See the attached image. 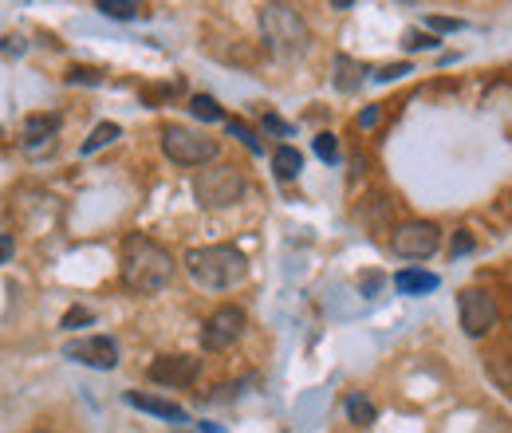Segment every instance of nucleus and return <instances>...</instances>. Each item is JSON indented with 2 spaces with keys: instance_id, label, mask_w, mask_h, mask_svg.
<instances>
[{
  "instance_id": "f257e3e1",
  "label": "nucleus",
  "mask_w": 512,
  "mask_h": 433,
  "mask_svg": "<svg viewBox=\"0 0 512 433\" xmlns=\"http://www.w3.org/2000/svg\"><path fill=\"white\" fill-rule=\"evenodd\" d=\"M178 272V260L166 245H158L154 237L146 233H127L123 241V264H119V276H123V288L134 296H158Z\"/></svg>"
},
{
  "instance_id": "f03ea898",
  "label": "nucleus",
  "mask_w": 512,
  "mask_h": 433,
  "mask_svg": "<svg viewBox=\"0 0 512 433\" xmlns=\"http://www.w3.org/2000/svg\"><path fill=\"white\" fill-rule=\"evenodd\" d=\"M186 272L197 288L229 292L249 276V256L237 245H205L186 252Z\"/></svg>"
},
{
  "instance_id": "7ed1b4c3",
  "label": "nucleus",
  "mask_w": 512,
  "mask_h": 433,
  "mask_svg": "<svg viewBox=\"0 0 512 433\" xmlns=\"http://www.w3.org/2000/svg\"><path fill=\"white\" fill-rule=\"evenodd\" d=\"M260 40L276 60H300L312 48V28L292 4H264L260 8Z\"/></svg>"
},
{
  "instance_id": "20e7f679",
  "label": "nucleus",
  "mask_w": 512,
  "mask_h": 433,
  "mask_svg": "<svg viewBox=\"0 0 512 433\" xmlns=\"http://www.w3.org/2000/svg\"><path fill=\"white\" fill-rule=\"evenodd\" d=\"M245 193H249L245 174H241L237 166H229V162L209 166V170H201V174L193 178V197H197L201 209H229V205H237Z\"/></svg>"
},
{
  "instance_id": "39448f33",
  "label": "nucleus",
  "mask_w": 512,
  "mask_h": 433,
  "mask_svg": "<svg viewBox=\"0 0 512 433\" xmlns=\"http://www.w3.org/2000/svg\"><path fill=\"white\" fill-rule=\"evenodd\" d=\"M217 150H221L217 138L193 130V126H162V154L170 162H178V166H209L217 158Z\"/></svg>"
},
{
  "instance_id": "423d86ee",
  "label": "nucleus",
  "mask_w": 512,
  "mask_h": 433,
  "mask_svg": "<svg viewBox=\"0 0 512 433\" xmlns=\"http://www.w3.org/2000/svg\"><path fill=\"white\" fill-rule=\"evenodd\" d=\"M442 248V229L434 221H402L390 233V252L402 260H430Z\"/></svg>"
},
{
  "instance_id": "0eeeda50",
  "label": "nucleus",
  "mask_w": 512,
  "mask_h": 433,
  "mask_svg": "<svg viewBox=\"0 0 512 433\" xmlns=\"http://www.w3.org/2000/svg\"><path fill=\"white\" fill-rule=\"evenodd\" d=\"M457 315H461V331H465L469 339H481V335H489V331L497 327L501 308H497V296H493V292H485V288H465V292L457 296Z\"/></svg>"
},
{
  "instance_id": "6e6552de",
  "label": "nucleus",
  "mask_w": 512,
  "mask_h": 433,
  "mask_svg": "<svg viewBox=\"0 0 512 433\" xmlns=\"http://www.w3.org/2000/svg\"><path fill=\"white\" fill-rule=\"evenodd\" d=\"M245 327H249V315L241 308H233V304H225V308H217L205 319V327H201V347H205V351H229L233 343H241Z\"/></svg>"
},
{
  "instance_id": "1a4fd4ad",
  "label": "nucleus",
  "mask_w": 512,
  "mask_h": 433,
  "mask_svg": "<svg viewBox=\"0 0 512 433\" xmlns=\"http://www.w3.org/2000/svg\"><path fill=\"white\" fill-rule=\"evenodd\" d=\"M64 359L83 363L91 371H115L119 367V343L111 335H83V339H71L67 343Z\"/></svg>"
},
{
  "instance_id": "9d476101",
  "label": "nucleus",
  "mask_w": 512,
  "mask_h": 433,
  "mask_svg": "<svg viewBox=\"0 0 512 433\" xmlns=\"http://www.w3.org/2000/svg\"><path fill=\"white\" fill-rule=\"evenodd\" d=\"M197 374H201V359L197 355H158L146 367V378L158 382V386H190Z\"/></svg>"
},
{
  "instance_id": "9b49d317",
  "label": "nucleus",
  "mask_w": 512,
  "mask_h": 433,
  "mask_svg": "<svg viewBox=\"0 0 512 433\" xmlns=\"http://www.w3.org/2000/svg\"><path fill=\"white\" fill-rule=\"evenodd\" d=\"M56 134H60V115H28L24 119V130H20V146L28 154H44L56 146Z\"/></svg>"
},
{
  "instance_id": "f8f14e48",
  "label": "nucleus",
  "mask_w": 512,
  "mask_h": 433,
  "mask_svg": "<svg viewBox=\"0 0 512 433\" xmlns=\"http://www.w3.org/2000/svg\"><path fill=\"white\" fill-rule=\"evenodd\" d=\"M127 406L134 410H142V414H154V418H162V422H190V414L178 406V402H170V398H158V394H142V390H127Z\"/></svg>"
},
{
  "instance_id": "ddd939ff",
  "label": "nucleus",
  "mask_w": 512,
  "mask_h": 433,
  "mask_svg": "<svg viewBox=\"0 0 512 433\" xmlns=\"http://www.w3.org/2000/svg\"><path fill=\"white\" fill-rule=\"evenodd\" d=\"M331 83H335V91H343V95H355L363 83H367V67L355 60V56H335L331 63Z\"/></svg>"
},
{
  "instance_id": "4468645a",
  "label": "nucleus",
  "mask_w": 512,
  "mask_h": 433,
  "mask_svg": "<svg viewBox=\"0 0 512 433\" xmlns=\"http://www.w3.org/2000/svg\"><path fill=\"white\" fill-rule=\"evenodd\" d=\"M438 284H442V280H438L434 272H426V268H402V272L394 276V288H398L402 296H430Z\"/></svg>"
},
{
  "instance_id": "2eb2a0df",
  "label": "nucleus",
  "mask_w": 512,
  "mask_h": 433,
  "mask_svg": "<svg viewBox=\"0 0 512 433\" xmlns=\"http://www.w3.org/2000/svg\"><path fill=\"white\" fill-rule=\"evenodd\" d=\"M300 170H304V154H300L296 146H276V150H272V174H276L280 182L300 178Z\"/></svg>"
},
{
  "instance_id": "dca6fc26",
  "label": "nucleus",
  "mask_w": 512,
  "mask_h": 433,
  "mask_svg": "<svg viewBox=\"0 0 512 433\" xmlns=\"http://www.w3.org/2000/svg\"><path fill=\"white\" fill-rule=\"evenodd\" d=\"M485 374L497 382V390H505L512 398V355H489L485 359Z\"/></svg>"
},
{
  "instance_id": "f3484780",
  "label": "nucleus",
  "mask_w": 512,
  "mask_h": 433,
  "mask_svg": "<svg viewBox=\"0 0 512 433\" xmlns=\"http://www.w3.org/2000/svg\"><path fill=\"white\" fill-rule=\"evenodd\" d=\"M343 410H347V418H351L355 426H363V430H367V426H375V418H379V414H375V406H371L363 394H347Z\"/></svg>"
},
{
  "instance_id": "a211bd4d",
  "label": "nucleus",
  "mask_w": 512,
  "mask_h": 433,
  "mask_svg": "<svg viewBox=\"0 0 512 433\" xmlns=\"http://www.w3.org/2000/svg\"><path fill=\"white\" fill-rule=\"evenodd\" d=\"M123 130H119V123H99L95 130H91V138L79 146V154H95V150H103V146H111L115 138H119Z\"/></svg>"
},
{
  "instance_id": "6ab92c4d",
  "label": "nucleus",
  "mask_w": 512,
  "mask_h": 433,
  "mask_svg": "<svg viewBox=\"0 0 512 433\" xmlns=\"http://www.w3.org/2000/svg\"><path fill=\"white\" fill-rule=\"evenodd\" d=\"M190 111H193V119H201V123H221V119H225V111H221V103H217L213 95H193Z\"/></svg>"
},
{
  "instance_id": "aec40b11",
  "label": "nucleus",
  "mask_w": 512,
  "mask_h": 433,
  "mask_svg": "<svg viewBox=\"0 0 512 433\" xmlns=\"http://www.w3.org/2000/svg\"><path fill=\"white\" fill-rule=\"evenodd\" d=\"M99 12L111 16V20H134L142 12V4H134V0H99Z\"/></svg>"
},
{
  "instance_id": "412c9836",
  "label": "nucleus",
  "mask_w": 512,
  "mask_h": 433,
  "mask_svg": "<svg viewBox=\"0 0 512 433\" xmlns=\"http://www.w3.org/2000/svg\"><path fill=\"white\" fill-rule=\"evenodd\" d=\"M229 134H233L237 142H245V150H249V154H260V150H264V146H260V138L253 134V126H245L241 119H229Z\"/></svg>"
},
{
  "instance_id": "4be33fe9",
  "label": "nucleus",
  "mask_w": 512,
  "mask_h": 433,
  "mask_svg": "<svg viewBox=\"0 0 512 433\" xmlns=\"http://www.w3.org/2000/svg\"><path fill=\"white\" fill-rule=\"evenodd\" d=\"M67 83H83V87H99V83H103V71H99V67H83V63H75V67L67 71Z\"/></svg>"
},
{
  "instance_id": "5701e85b",
  "label": "nucleus",
  "mask_w": 512,
  "mask_h": 433,
  "mask_svg": "<svg viewBox=\"0 0 512 433\" xmlns=\"http://www.w3.org/2000/svg\"><path fill=\"white\" fill-rule=\"evenodd\" d=\"M87 323H95V311H91V308H67L64 319H60V327H64V331L87 327Z\"/></svg>"
},
{
  "instance_id": "b1692460",
  "label": "nucleus",
  "mask_w": 512,
  "mask_h": 433,
  "mask_svg": "<svg viewBox=\"0 0 512 433\" xmlns=\"http://www.w3.org/2000/svg\"><path fill=\"white\" fill-rule=\"evenodd\" d=\"M316 154H320L323 162H335V158H339V142H335V134H316Z\"/></svg>"
},
{
  "instance_id": "393cba45",
  "label": "nucleus",
  "mask_w": 512,
  "mask_h": 433,
  "mask_svg": "<svg viewBox=\"0 0 512 433\" xmlns=\"http://www.w3.org/2000/svg\"><path fill=\"white\" fill-rule=\"evenodd\" d=\"M406 48H410V52H422V48H438V36H426V32H406Z\"/></svg>"
},
{
  "instance_id": "a878e982",
  "label": "nucleus",
  "mask_w": 512,
  "mask_h": 433,
  "mask_svg": "<svg viewBox=\"0 0 512 433\" xmlns=\"http://www.w3.org/2000/svg\"><path fill=\"white\" fill-rule=\"evenodd\" d=\"M426 28H430V32H457V28H461V20H449V16H430V20H426Z\"/></svg>"
},
{
  "instance_id": "bb28decb",
  "label": "nucleus",
  "mask_w": 512,
  "mask_h": 433,
  "mask_svg": "<svg viewBox=\"0 0 512 433\" xmlns=\"http://www.w3.org/2000/svg\"><path fill=\"white\" fill-rule=\"evenodd\" d=\"M402 75H410V63H390V67H383L375 79H379V83H390V79H402Z\"/></svg>"
},
{
  "instance_id": "cd10ccee",
  "label": "nucleus",
  "mask_w": 512,
  "mask_h": 433,
  "mask_svg": "<svg viewBox=\"0 0 512 433\" xmlns=\"http://www.w3.org/2000/svg\"><path fill=\"white\" fill-rule=\"evenodd\" d=\"M12 252H16V237L12 233H0V264H8Z\"/></svg>"
},
{
  "instance_id": "c85d7f7f",
  "label": "nucleus",
  "mask_w": 512,
  "mask_h": 433,
  "mask_svg": "<svg viewBox=\"0 0 512 433\" xmlns=\"http://www.w3.org/2000/svg\"><path fill=\"white\" fill-rule=\"evenodd\" d=\"M264 130H272V134H284V138L292 134V126L284 123V119H276V115H264Z\"/></svg>"
},
{
  "instance_id": "c756f323",
  "label": "nucleus",
  "mask_w": 512,
  "mask_h": 433,
  "mask_svg": "<svg viewBox=\"0 0 512 433\" xmlns=\"http://www.w3.org/2000/svg\"><path fill=\"white\" fill-rule=\"evenodd\" d=\"M0 52H4V56H20V52H24V40H20V36H8V40L0 44Z\"/></svg>"
},
{
  "instance_id": "7c9ffc66",
  "label": "nucleus",
  "mask_w": 512,
  "mask_h": 433,
  "mask_svg": "<svg viewBox=\"0 0 512 433\" xmlns=\"http://www.w3.org/2000/svg\"><path fill=\"white\" fill-rule=\"evenodd\" d=\"M375 123H379V107H367V111L359 115V126H363V130H371Z\"/></svg>"
},
{
  "instance_id": "2f4dec72",
  "label": "nucleus",
  "mask_w": 512,
  "mask_h": 433,
  "mask_svg": "<svg viewBox=\"0 0 512 433\" xmlns=\"http://www.w3.org/2000/svg\"><path fill=\"white\" fill-rule=\"evenodd\" d=\"M469 248H473V237H465V233H457V237H453V252H457V256H461V252H469Z\"/></svg>"
},
{
  "instance_id": "473e14b6",
  "label": "nucleus",
  "mask_w": 512,
  "mask_h": 433,
  "mask_svg": "<svg viewBox=\"0 0 512 433\" xmlns=\"http://www.w3.org/2000/svg\"><path fill=\"white\" fill-rule=\"evenodd\" d=\"M379 284H383L379 276H367V280H363V292H371V296H375V292H379Z\"/></svg>"
},
{
  "instance_id": "72a5a7b5",
  "label": "nucleus",
  "mask_w": 512,
  "mask_h": 433,
  "mask_svg": "<svg viewBox=\"0 0 512 433\" xmlns=\"http://www.w3.org/2000/svg\"><path fill=\"white\" fill-rule=\"evenodd\" d=\"M197 426H201V433H225L217 422H197Z\"/></svg>"
},
{
  "instance_id": "f704fd0d",
  "label": "nucleus",
  "mask_w": 512,
  "mask_h": 433,
  "mask_svg": "<svg viewBox=\"0 0 512 433\" xmlns=\"http://www.w3.org/2000/svg\"><path fill=\"white\" fill-rule=\"evenodd\" d=\"M36 433H52V430H36Z\"/></svg>"
}]
</instances>
